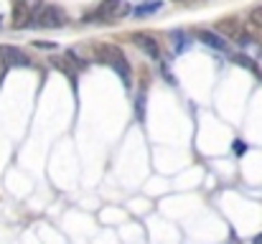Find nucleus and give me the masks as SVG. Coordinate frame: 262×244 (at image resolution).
<instances>
[{"label":"nucleus","instance_id":"nucleus-12","mask_svg":"<svg viewBox=\"0 0 262 244\" xmlns=\"http://www.w3.org/2000/svg\"><path fill=\"white\" fill-rule=\"evenodd\" d=\"M245 150H247V145H245L242 140H237V143H234V153H237V156H242Z\"/></svg>","mask_w":262,"mask_h":244},{"label":"nucleus","instance_id":"nucleus-3","mask_svg":"<svg viewBox=\"0 0 262 244\" xmlns=\"http://www.w3.org/2000/svg\"><path fill=\"white\" fill-rule=\"evenodd\" d=\"M33 18H36V26H41V28H64L67 26V13L56 5L38 8Z\"/></svg>","mask_w":262,"mask_h":244},{"label":"nucleus","instance_id":"nucleus-10","mask_svg":"<svg viewBox=\"0 0 262 244\" xmlns=\"http://www.w3.org/2000/svg\"><path fill=\"white\" fill-rule=\"evenodd\" d=\"M250 23H252L255 28H262V5H257V8L250 10Z\"/></svg>","mask_w":262,"mask_h":244},{"label":"nucleus","instance_id":"nucleus-9","mask_svg":"<svg viewBox=\"0 0 262 244\" xmlns=\"http://www.w3.org/2000/svg\"><path fill=\"white\" fill-rule=\"evenodd\" d=\"M158 8H161V0H153V3H148V5L143 3V5H138V8H135V15H138V18H143V15H150V13H156Z\"/></svg>","mask_w":262,"mask_h":244},{"label":"nucleus","instance_id":"nucleus-13","mask_svg":"<svg viewBox=\"0 0 262 244\" xmlns=\"http://www.w3.org/2000/svg\"><path fill=\"white\" fill-rule=\"evenodd\" d=\"M36 46L38 49H54V43H49V41H36Z\"/></svg>","mask_w":262,"mask_h":244},{"label":"nucleus","instance_id":"nucleus-5","mask_svg":"<svg viewBox=\"0 0 262 244\" xmlns=\"http://www.w3.org/2000/svg\"><path fill=\"white\" fill-rule=\"evenodd\" d=\"M0 59L8 66H31V59L20 49H13V46H0Z\"/></svg>","mask_w":262,"mask_h":244},{"label":"nucleus","instance_id":"nucleus-11","mask_svg":"<svg viewBox=\"0 0 262 244\" xmlns=\"http://www.w3.org/2000/svg\"><path fill=\"white\" fill-rule=\"evenodd\" d=\"M234 61H237L239 66H247V69H252V72H257V66L252 64V59H247V56H242V54H239V56H234Z\"/></svg>","mask_w":262,"mask_h":244},{"label":"nucleus","instance_id":"nucleus-14","mask_svg":"<svg viewBox=\"0 0 262 244\" xmlns=\"http://www.w3.org/2000/svg\"><path fill=\"white\" fill-rule=\"evenodd\" d=\"M252 244H262V232L257 234V237H255V239H252Z\"/></svg>","mask_w":262,"mask_h":244},{"label":"nucleus","instance_id":"nucleus-6","mask_svg":"<svg viewBox=\"0 0 262 244\" xmlns=\"http://www.w3.org/2000/svg\"><path fill=\"white\" fill-rule=\"evenodd\" d=\"M196 38L204 43V46H209V49H214V51H227V41L219 36V33H214V31H206V28H196Z\"/></svg>","mask_w":262,"mask_h":244},{"label":"nucleus","instance_id":"nucleus-7","mask_svg":"<svg viewBox=\"0 0 262 244\" xmlns=\"http://www.w3.org/2000/svg\"><path fill=\"white\" fill-rule=\"evenodd\" d=\"M216 31L224 36V38H229V41H237L239 36H242V26H239V20L237 18H224V20H219L216 23Z\"/></svg>","mask_w":262,"mask_h":244},{"label":"nucleus","instance_id":"nucleus-2","mask_svg":"<svg viewBox=\"0 0 262 244\" xmlns=\"http://www.w3.org/2000/svg\"><path fill=\"white\" fill-rule=\"evenodd\" d=\"M130 8H127V3L125 0H102L99 3V8L97 10H92L89 15H84L82 20L84 23H110V20H115V18H120V15H125Z\"/></svg>","mask_w":262,"mask_h":244},{"label":"nucleus","instance_id":"nucleus-15","mask_svg":"<svg viewBox=\"0 0 262 244\" xmlns=\"http://www.w3.org/2000/svg\"><path fill=\"white\" fill-rule=\"evenodd\" d=\"M173 3H186V0H173Z\"/></svg>","mask_w":262,"mask_h":244},{"label":"nucleus","instance_id":"nucleus-8","mask_svg":"<svg viewBox=\"0 0 262 244\" xmlns=\"http://www.w3.org/2000/svg\"><path fill=\"white\" fill-rule=\"evenodd\" d=\"M28 3L26 0H15V5H13V28H23L26 23H28Z\"/></svg>","mask_w":262,"mask_h":244},{"label":"nucleus","instance_id":"nucleus-4","mask_svg":"<svg viewBox=\"0 0 262 244\" xmlns=\"http://www.w3.org/2000/svg\"><path fill=\"white\" fill-rule=\"evenodd\" d=\"M133 41H135V46H138L148 59H158V56H161V46H158V41H156L153 36H148V33H135Z\"/></svg>","mask_w":262,"mask_h":244},{"label":"nucleus","instance_id":"nucleus-1","mask_svg":"<svg viewBox=\"0 0 262 244\" xmlns=\"http://www.w3.org/2000/svg\"><path fill=\"white\" fill-rule=\"evenodd\" d=\"M94 54H97V59H99L102 64L112 66V69L120 74V79L125 81V86H130V81H133V69H130L127 56H125L117 46H112V43H97V46H94Z\"/></svg>","mask_w":262,"mask_h":244}]
</instances>
